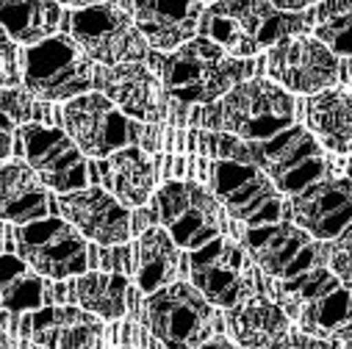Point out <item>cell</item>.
I'll use <instances>...</instances> for the list:
<instances>
[{"label":"cell","mask_w":352,"mask_h":349,"mask_svg":"<svg viewBox=\"0 0 352 349\" xmlns=\"http://www.w3.org/2000/svg\"><path fill=\"white\" fill-rule=\"evenodd\" d=\"M270 291L286 319L300 324V333L349 344V289L324 267H314L292 280H272Z\"/></svg>","instance_id":"obj_3"},{"label":"cell","mask_w":352,"mask_h":349,"mask_svg":"<svg viewBox=\"0 0 352 349\" xmlns=\"http://www.w3.org/2000/svg\"><path fill=\"white\" fill-rule=\"evenodd\" d=\"M61 25V6L53 0H23V3H0V28L14 45H39L56 36Z\"/></svg>","instance_id":"obj_27"},{"label":"cell","mask_w":352,"mask_h":349,"mask_svg":"<svg viewBox=\"0 0 352 349\" xmlns=\"http://www.w3.org/2000/svg\"><path fill=\"white\" fill-rule=\"evenodd\" d=\"M263 64L283 92L319 95L333 89L338 80V58L314 36H294L270 47Z\"/></svg>","instance_id":"obj_15"},{"label":"cell","mask_w":352,"mask_h":349,"mask_svg":"<svg viewBox=\"0 0 352 349\" xmlns=\"http://www.w3.org/2000/svg\"><path fill=\"white\" fill-rule=\"evenodd\" d=\"M346 12H352V6L346 3V0H330V3H319V6L311 9L314 25L327 23V20H333V17H338V14H346Z\"/></svg>","instance_id":"obj_35"},{"label":"cell","mask_w":352,"mask_h":349,"mask_svg":"<svg viewBox=\"0 0 352 349\" xmlns=\"http://www.w3.org/2000/svg\"><path fill=\"white\" fill-rule=\"evenodd\" d=\"M289 349H349V344H338V341H327V338H314V335H305L300 330H292Z\"/></svg>","instance_id":"obj_34"},{"label":"cell","mask_w":352,"mask_h":349,"mask_svg":"<svg viewBox=\"0 0 352 349\" xmlns=\"http://www.w3.org/2000/svg\"><path fill=\"white\" fill-rule=\"evenodd\" d=\"M122 349H133V346H122Z\"/></svg>","instance_id":"obj_40"},{"label":"cell","mask_w":352,"mask_h":349,"mask_svg":"<svg viewBox=\"0 0 352 349\" xmlns=\"http://www.w3.org/2000/svg\"><path fill=\"white\" fill-rule=\"evenodd\" d=\"M0 249H3V222H0Z\"/></svg>","instance_id":"obj_39"},{"label":"cell","mask_w":352,"mask_h":349,"mask_svg":"<svg viewBox=\"0 0 352 349\" xmlns=\"http://www.w3.org/2000/svg\"><path fill=\"white\" fill-rule=\"evenodd\" d=\"M155 216L178 249H200L222 230V208L208 189L192 181H169L155 194Z\"/></svg>","instance_id":"obj_10"},{"label":"cell","mask_w":352,"mask_h":349,"mask_svg":"<svg viewBox=\"0 0 352 349\" xmlns=\"http://www.w3.org/2000/svg\"><path fill=\"white\" fill-rule=\"evenodd\" d=\"M200 349H239V346H236L233 341H228L225 335H211Z\"/></svg>","instance_id":"obj_37"},{"label":"cell","mask_w":352,"mask_h":349,"mask_svg":"<svg viewBox=\"0 0 352 349\" xmlns=\"http://www.w3.org/2000/svg\"><path fill=\"white\" fill-rule=\"evenodd\" d=\"M308 125L311 136L324 144L333 153L346 155L349 139H352V103L346 89H327L319 95H311L308 106Z\"/></svg>","instance_id":"obj_26"},{"label":"cell","mask_w":352,"mask_h":349,"mask_svg":"<svg viewBox=\"0 0 352 349\" xmlns=\"http://www.w3.org/2000/svg\"><path fill=\"white\" fill-rule=\"evenodd\" d=\"M241 244V249H247L255 264L275 280H292L314 267H322V244L292 222L247 227Z\"/></svg>","instance_id":"obj_14"},{"label":"cell","mask_w":352,"mask_h":349,"mask_svg":"<svg viewBox=\"0 0 352 349\" xmlns=\"http://www.w3.org/2000/svg\"><path fill=\"white\" fill-rule=\"evenodd\" d=\"M142 319L164 349H200L214 335V311L189 283H169L147 294Z\"/></svg>","instance_id":"obj_7"},{"label":"cell","mask_w":352,"mask_h":349,"mask_svg":"<svg viewBox=\"0 0 352 349\" xmlns=\"http://www.w3.org/2000/svg\"><path fill=\"white\" fill-rule=\"evenodd\" d=\"M20 83H23V72H20L17 45L0 28V86H20Z\"/></svg>","instance_id":"obj_33"},{"label":"cell","mask_w":352,"mask_h":349,"mask_svg":"<svg viewBox=\"0 0 352 349\" xmlns=\"http://www.w3.org/2000/svg\"><path fill=\"white\" fill-rule=\"evenodd\" d=\"M75 300L83 311L98 319H122L128 311V291L131 283L120 272H83L75 280Z\"/></svg>","instance_id":"obj_29"},{"label":"cell","mask_w":352,"mask_h":349,"mask_svg":"<svg viewBox=\"0 0 352 349\" xmlns=\"http://www.w3.org/2000/svg\"><path fill=\"white\" fill-rule=\"evenodd\" d=\"M61 122L75 147L92 158H109L117 150L136 147L142 139V128L98 92H86L64 103Z\"/></svg>","instance_id":"obj_9"},{"label":"cell","mask_w":352,"mask_h":349,"mask_svg":"<svg viewBox=\"0 0 352 349\" xmlns=\"http://www.w3.org/2000/svg\"><path fill=\"white\" fill-rule=\"evenodd\" d=\"M136 25L142 39L155 50H178L197 34L206 12L203 3H158V0H125L117 3Z\"/></svg>","instance_id":"obj_21"},{"label":"cell","mask_w":352,"mask_h":349,"mask_svg":"<svg viewBox=\"0 0 352 349\" xmlns=\"http://www.w3.org/2000/svg\"><path fill=\"white\" fill-rule=\"evenodd\" d=\"M289 216L314 241H336L349 230L352 189L349 178H324L289 200Z\"/></svg>","instance_id":"obj_17"},{"label":"cell","mask_w":352,"mask_h":349,"mask_svg":"<svg viewBox=\"0 0 352 349\" xmlns=\"http://www.w3.org/2000/svg\"><path fill=\"white\" fill-rule=\"evenodd\" d=\"M92 86L133 122H164L169 117L172 100L161 89V80L142 64L98 67L92 69Z\"/></svg>","instance_id":"obj_16"},{"label":"cell","mask_w":352,"mask_h":349,"mask_svg":"<svg viewBox=\"0 0 352 349\" xmlns=\"http://www.w3.org/2000/svg\"><path fill=\"white\" fill-rule=\"evenodd\" d=\"M20 335L42 349H103L106 327L83 308L47 305L20 322Z\"/></svg>","instance_id":"obj_19"},{"label":"cell","mask_w":352,"mask_h":349,"mask_svg":"<svg viewBox=\"0 0 352 349\" xmlns=\"http://www.w3.org/2000/svg\"><path fill=\"white\" fill-rule=\"evenodd\" d=\"M189 275H192V286L203 294V300L225 311L250 300L255 289L247 252L236 241L222 236L203 244L200 249H192Z\"/></svg>","instance_id":"obj_11"},{"label":"cell","mask_w":352,"mask_h":349,"mask_svg":"<svg viewBox=\"0 0 352 349\" xmlns=\"http://www.w3.org/2000/svg\"><path fill=\"white\" fill-rule=\"evenodd\" d=\"M0 114H6L9 120H17L20 125H31L42 120L47 111H45V103H39L23 89H0Z\"/></svg>","instance_id":"obj_30"},{"label":"cell","mask_w":352,"mask_h":349,"mask_svg":"<svg viewBox=\"0 0 352 349\" xmlns=\"http://www.w3.org/2000/svg\"><path fill=\"white\" fill-rule=\"evenodd\" d=\"M20 147L25 155L28 169L42 181L45 189L69 194L80 192L89 183V166H86L83 153L75 147V142L50 125H20Z\"/></svg>","instance_id":"obj_13"},{"label":"cell","mask_w":352,"mask_h":349,"mask_svg":"<svg viewBox=\"0 0 352 349\" xmlns=\"http://www.w3.org/2000/svg\"><path fill=\"white\" fill-rule=\"evenodd\" d=\"M211 189L219 208H225L233 219L247 222L250 227L278 222L283 203L278 189L261 169L236 161H214L211 164Z\"/></svg>","instance_id":"obj_12"},{"label":"cell","mask_w":352,"mask_h":349,"mask_svg":"<svg viewBox=\"0 0 352 349\" xmlns=\"http://www.w3.org/2000/svg\"><path fill=\"white\" fill-rule=\"evenodd\" d=\"M67 36L78 45V50L103 67L120 64H142L150 50L133 20L117 3H92L61 12Z\"/></svg>","instance_id":"obj_4"},{"label":"cell","mask_w":352,"mask_h":349,"mask_svg":"<svg viewBox=\"0 0 352 349\" xmlns=\"http://www.w3.org/2000/svg\"><path fill=\"white\" fill-rule=\"evenodd\" d=\"M155 67V78L172 103L181 106H211L233 86L244 83L255 61L252 58H230L214 42L195 36L169 56H147Z\"/></svg>","instance_id":"obj_1"},{"label":"cell","mask_w":352,"mask_h":349,"mask_svg":"<svg viewBox=\"0 0 352 349\" xmlns=\"http://www.w3.org/2000/svg\"><path fill=\"white\" fill-rule=\"evenodd\" d=\"M50 300L45 278H39L23 258L0 255V308L12 313H31Z\"/></svg>","instance_id":"obj_28"},{"label":"cell","mask_w":352,"mask_h":349,"mask_svg":"<svg viewBox=\"0 0 352 349\" xmlns=\"http://www.w3.org/2000/svg\"><path fill=\"white\" fill-rule=\"evenodd\" d=\"M20 72L25 92L45 103H69L92 89V61L67 34L28 47Z\"/></svg>","instance_id":"obj_6"},{"label":"cell","mask_w":352,"mask_h":349,"mask_svg":"<svg viewBox=\"0 0 352 349\" xmlns=\"http://www.w3.org/2000/svg\"><path fill=\"white\" fill-rule=\"evenodd\" d=\"M14 241L20 258L39 278L64 280V278H78L89 269L86 238L58 216H45L28 225H17Z\"/></svg>","instance_id":"obj_8"},{"label":"cell","mask_w":352,"mask_h":349,"mask_svg":"<svg viewBox=\"0 0 352 349\" xmlns=\"http://www.w3.org/2000/svg\"><path fill=\"white\" fill-rule=\"evenodd\" d=\"M181 249L164 227H147L136 244V286L144 294H153L181 275Z\"/></svg>","instance_id":"obj_25"},{"label":"cell","mask_w":352,"mask_h":349,"mask_svg":"<svg viewBox=\"0 0 352 349\" xmlns=\"http://www.w3.org/2000/svg\"><path fill=\"white\" fill-rule=\"evenodd\" d=\"M0 349H31L25 341H14V338H9V335H3L0 333Z\"/></svg>","instance_id":"obj_38"},{"label":"cell","mask_w":352,"mask_h":349,"mask_svg":"<svg viewBox=\"0 0 352 349\" xmlns=\"http://www.w3.org/2000/svg\"><path fill=\"white\" fill-rule=\"evenodd\" d=\"M322 255H327V258H324V260H327V267H330L327 272L336 275L338 283L349 289V278H352V272H349V230L341 233V236L336 238L333 247H327V249L322 247Z\"/></svg>","instance_id":"obj_32"},{"label":"cell","mask_w":352,"mask_h":349,"mask_svg":"<svg viewBox=\"0 0 352 349\" xmlns=\"http://www.w3.org/2000/svg\"><path fill=\"white\" fill-rule=\"evenodd\" d=\"M50 211V194L42 181L23 161L0 164V219L28 225L45 219Z\"/></svg>","instance_id":"obj_23"},{"label":"cell","mask_w":352,"mask_h":349,"mask_svg":"<svg viewBox=\"0 0 352 349\" xmlns=\"http://www.w3.org/2000/svg\"><path fill=\"white\" fill-rule=\"evenodd\" d=\"M103 181L111 189L109 194L125 205V208H139L150 200L153 186H155V166L153 161L139 150V147H125L111 153L103 166Z\"/></svg>","instance_id":"obj_24"},{"label":"cell","mask_w":352,"mask_h":349,"mask_svg":"<svg viewBox=\"0 0 352 349\" xmlns=\"http://www.w3.org/2000/svg\"><path fill=\"white\" fill-rule=\"evenodd\" d=\"M349 25H352V12L338 14V17L327 20V23L314 25V39L319 45H324L333 56L346 58L349 56Z\"/></svg>","instance_id":"obj_31"},{"label":"cell","mask_w":352,"mask_h":349,"mask_svg":"<svg viewBox=\"0 0 352 349\" xmlns=\"http://www.w3.org/2000/svg\"><path fill=\"white\" fill-rule=\"evenodd\" d=\"M64 222H69L83 238H92L103 247H117L131 236V214L106 189L86 186L58 197Z\"/></svg>","instance_id":"obj_20"},{"label":"cell","mask_w":352,"mask_h":349,"mask_svg":"<svg viewBox=\"0 0 352 349\" xmlns=\"http://www.w3.org/2000/svg\"><path fill=\"white\" fill-rule=\"evenodd\" d=\"M208 9L228 17L255 50H263L270 45L275 47L286 39L305 36L308 31H314L311 9L300 14H286L278 12L270 0H222V3H214Z\"/></svg>","instance_id":"obj_18"},{"label":"cell","mask_w":352,"mask_h":349,"mask_svg":"<svg viewBox=\"0 0 352 349\" xmlns=\"http://www.w3.org/2000/svg\"><path fill=\"white\" fill-rule=\"evenodd\" d=\"M244 164L261 169L278 189V194L283 192L289 197L324 181L327 172L322 144L302 125H289L286 131L263 142H247Z\"/></svg>","instance_id":"obj_5"},{"label":"cell","mask_w":352,"mask_h":349,"mask_svg":"<svg viewBox=\"0 0 352 349\" xmlns=\"http://www.w3.org/2000/svg\"><path fill=\"white\" fill-rule=\"evenodd\" d=\"M197 122L241 142H263L294 122V100L278 83L252 78L233 86L217 103L203 106Z\"/></svg>","instance_id":"obj_2"},{"label":"cell","mask_w":352,"mask_h":349,"mask_svg":"<svg viewBox=\"0 0 352 349\" xmlns=\"http://www.w3.org/2000/svg\"><path fill=\"white\" fill-rule=\"evenodd\" d=\"M12 144H14V122L6 114H0V164L9 158Z\"/></svg>","instance_id":"obj_36"},{"label":"cell","mask_w":352,"mask_h":349,"mask_svg":"<svg viewBox=\"0 0 352 349\" xmlns=\"http://www.w3.org/2000/svg\"><path fill=\"white\" fill-rule=\"evenodd\" d=\"M228 327L239 349H289L292 322L267 297H250L230 308Z\"/></svg>","instance_id":"obj_22"}]
</instances>
